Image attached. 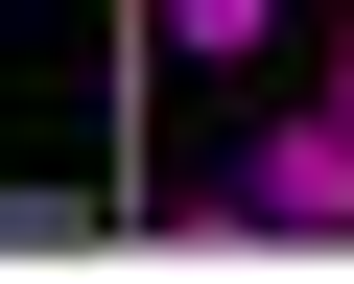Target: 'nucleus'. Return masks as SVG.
I'll list each match as a JSON object with an SVG mask.
<instances>
[{
	"label": "nucleus",
	"instance_id": "f257e3e1",
	"mask_svg": "<svg viewBox=\"0 0 354 284\" xmlns=\"http://www.w3.org/2000/svg\"><path fill=\"white\" fill-rule=\"evenodd\" d=\"M213 213H236V237H354V118H330V95L236 118V166H213Z\"/></svg>",
	"mask_w": 354,
	"mask_h": 284
},
{
	"label": "nucleus",
	"instance_id": "f03ea898",
	"mask_svg": "<svg viewBox=\"0 0 354 284\" xmlns=\"http://www.w3.org/2000/svg\"><path fill=\"white\" fill-rule=\"evenodd\" d=\"M142 24L189 48V71H260V48H283V0H142Z\"/></svg>",
	"mask_w": 354,
	"mask_h": 284
},
{
	"label": "nucleus",
	"instance_id": "7ed1b4c3",
	"mask_svg": "<svg viewBox=\"0 0 354 284\" xmlns=\"http://www.w3.org/2000/svg\"><path fill=\"white\" fill-rule=\"evenodd\" d=\"M330 118H354V24H330Z\"/></svg>",
	"mask_w": 354,
	"mask_h": 284
}]
</instances>
